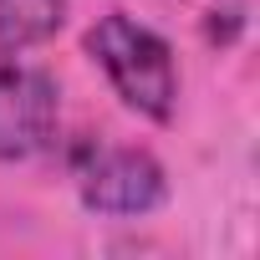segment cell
<instances>
[{
  "label": "cell",
  "mask_w": 260,
  "mask_h": 260,
  "mask_svg": "<svg viewBox=\"0 0 260 260\" xmlns=\"http://www.w3.org/2000/svg\"><path fill=\"white\" fill-rule=\"evenodd\" d=\"M87 56L102 67V77L112 82L117 102L127 112H138L148 122H174V107H179V67H174V46L133 21V16H102L92 31H87Z\"/></svg>",
  "instance_id": "6da1fadb"
},
{
  "label": "cell",
  "mask_w": 260,
  "mask_h": 260,
  "mask_svg": "<svg viewBox=\"0 0 260 260\" xmlns=\"http://www.w3.org/2000/svg\"><path fill=\"white\" fill-rule=\"evenodd\" d=\"M77 199L92 214H153L169 199V174L148 148L92 143L77 153Z\"/></svg>",
  "instance_id": "7a4b0ae2"
},
{
  "label": "cell",
  "mask_w": 260,
  "mask_h": 260,
  "mask_svg": "<svg viewBox=\"0 0 260 260\" xmlns=\"http://www.w3.org/2000/svg\"><path fill=\"white\" fill-rule=\"evenodd\" d=\"M61 87L51 72L16 56L0 61V164H26L56 143Z\"/></svg>",
  "instance_id": "3957f363"
},
{
  "label": "cell",
  "mask_w": 260,
  "mask_h": 260,
  "mask_svg": "<svg viewBox=\"0 0 260 260\" xmlns=\"http://www.w3.org/2000/svg\"><path fill=\"white\" fill-rule=\"evenodd\" d=\"M67 26V0H0V56L46 46Z\"/></svg>",
  "instance_id": "277c9868"
}]
</instances>
